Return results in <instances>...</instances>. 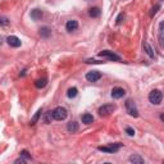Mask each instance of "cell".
<instances>
[{"mask_svg": "<svg viewBox=\"0 0 164 164\" xmlns=\"http://www.w3.org/2000/svg\"><path fill=\"white\" fill-rule=\"evenodd\" d=\"M40 115H41V109L40 110H38V112H37V114L35 115V117H33V119L31 120V124H32V126H33V124H35L36 123V120L38 119V117H40Z\"/></svg>", "mask_w": 164, "mask_h": 164, "instance_id": "603a6c76", "label": "cell"}, {"mask_svg": "<svg viewBox=\"0 0 164 164\" xmlns=\"http://www.w3.org/2000/svg\"><path fill=\"white\" fill-rule=\"evenodd\" d=\"M53 118L56 120H64L67 118V109L63 107H58L53 110Z\"/></svg>", "mask_w": 164, "mask_h": 164, "instance_id": "7a4b0ae2", "label": "cell"}, {"mask_svg": "<svg viewBox=\"0 0 164 164\" xmlns=\"http://www.w3.org/2000/svg\"><path fill=\"white\" fill-rule=\"evenodd\" d=\"M16 163H25V160L23 159H18V160H16Z\"/></svg>", "mask_w": 164, "mask_h": 164, "instance_id": "4316f807", "label": "cell"}, {"mask_svg": "<svg viewBox=\"0 0 164 164\" xmlns=\"http://www.w3.org/2000/svg\"><path fill=\"white\" fill-rule=\"evenodd\" d=\"M159 42L163 45V23H160V27H159Z\"/></svg>", "mask_w": 164, "mask_h": 164, "instance_id": "44dd1931", "label": "cell"}, {"mask_svg": "<svg viewBox=\"0 0 164 164\" xmlns=\"http://www.w3.org/2000/svg\"><path fill=\"white\" fill-rule=\"evenodd\" d=\"M89 14H90V17H93V18L99 17L100 16V9L99 8H91L89 11Z\"/></svg>", "mask_w": 164, "mask_h": 164, "instance_id": "5bb4252c", "label": "cell"}, {"mask_svg": "<svg viewBox=\"0 0 164 164\" xmlns=\"http://www.w3.org/2000/svg\"><path fill=\"white\" fill-rule=\"evenodd\" d=\"M120 146H122V144L117 142V144H110L109 146H100L99 150L100 151H105V153H117Z\"/></svg>", "mask_w": 164, "mask_h": 164, "instance_id": "5b68a950", "label": "cell"}, {"mask_svg": "<svg viewBox=\"0 0 164 164\" xmlns=\"http://www.w3.org/2000/svg\"><path fill=\"white\" fill-rule=\"evenodd\" d=\"M42 17V12L40 11V9H33V11L31 12V18L35 19V21H38Z\"/></svg>", "mask_w": 164, "mask_h": 164, "instance_id": "7c38bea8", "label": "cell"}, {"mask_svg": "<svg viewBox=\"0 0 164 164\" xmlns=\"http://www.w3.org/2000/svg\"><path fill=\"white\" fill-rule=\"evenodd\" d=\"M94 122V117L91 114L89 113H85L84 115H82V123H85V124H90V123H93Z\"/></svg>", "mask_w": 164, "mask_h": 164, "instance_id": "8fae6325", "label": "cell"}, {"mask_svg": "<svg viewBox=\"0 0 164 164\" xmlns=\"http://www.w3.org/2000/svg\"><path fill=\"white\" fill-rule=\"evenodd\" d=\"M162 99H163V95L160 93V90H153L150 94H149V101L154 105H159L162 103Z\"/></svg>", "mask_w": 164, "mask_h": 164, "instance_id": "6da1fadb", "label": "cell"}, {"mask_svg": "<svg viewBox=\"0 0 164 164\" xmlns=\"http://www.w3.org/2000/svg\"><path fill=\"white\" fill-rule=\"evenodd\" d=\"M144 47H145V50H146L147 54L150 55L151 58H154V51H153V49L150 47V45H149V44H144Z\"/></svg>", "mask_w": 164, "mask_h": 164, "instance_id": "d6986e66", "label": "cell"}, {"mask_svg": "<svg viewBox=\"0 0 164 164\" xmlns=\"http://www.w3.org/2000/svg\"><path fill=\"white\" fill-rule=\"evenodd\" d=\"M113 110H114V105L105 104V105H103V107L99 108V112L98 113H99L100 117H108L110 113H113Z\"/></svg>", "mask_w": 164, "mask_h": 164, "instance_id": "3957f363", "label": "cell"}, {"mask_svg": "<svg viewBox=\"0 0 164 164\" xmlns=\"http://www.w3.org/2000/svg\"><path fill=\"white\" fill-rule=\"evenodd\" d=\"M124 94H126V91H124L122 87H114L112 90V98L113 99H120L123 98Z\"/></svg>", "mask_w": 164, "mask_h": 164, "instance_id": "ba28073f", "label": "cell"}, {"mask_svg": "<svg viewBox=\"0 0 164 164\" xmlns=\"http://www.w3.org/2000/svg\"><path fill=\"white\" fill-rule=\"evenodd\" d=\"M0 41H2V38H0Z\"/></svg>", "mask_w": 164, "mask_h": 164, "instance_id": "83f0119b", "label": "cell"}, {"mask_svg": "<svg viewBox=\"0 0 164 164\" xmlns=\"http://www.w3.org/2000/svg\"><path fill=\"white\" fill-rule=\"evenodd\" d=\"M99 55L103 56V58H107V59H109V60H115V62H119L120 60V58L118 55H115L113 51H109V50L101 51V53H99Z\"/></svg>", "mask_w": 164, "mask_h": 164, "instance_id": "8992f818", "label": "cell"}, {"mask_svg": "<svg viewBox=\"0 0 164 164\" xmlns=\"http://www.w3.org/2000/svg\"><path fill=\"white\" fill-rule=\"evenodd\" d=\"M40 35L42 36V37H47L50 35V30L47 27H44V28H41L40 30Z\"/></svg>", "mask_w": 164, "mask_h": 164, "instance_id": "ac0fdd59", "label": "cell"}, {"mask_svg": "<svg viewBox=\"0 0 164 164\" xmlns=\"http://www.w3.org/2000/svg\"><path fill=\"white\" fill-rule=\"evenodd\" d=\"M51 119H54L53 118V112H47L46 114H45V119H44V122L45 123H50V120Z\"/></svg>", "mask_w": 164, "mask_h": 164, "instance_id": "ffe728a7", "label": "cell"}, {"mask_svg": "<svg viewBox=\"0 0 164 164\" xmlns=\"http://www.w3.org/2000/svg\"><path fill=\"white\" fill-rule=\"evenodd\" d=\"M158 9H159V5H155V8H153V12H151V16H154L156 12H158Z\"/></svg>", "mask_w": 164, "mask_h": 164, "instance_id": "484cf974", "label": "cell"}, {"mask_svg": "<svg viewBox=\"0 0 164 164\" xmlns=\"http://www.w3.org/2000/svg\"><path fill=\"white\" fill-rule=\"evenodd\" d=\"M122 18H124V14H123V13H120L119 16H118V18H117V23H118V25H119L120 22H122Z\"/></svg>", "mask_w": 164, "mask_h": 164, "instance_id": "d4e9b609", "label": "cell"}, {"mask_svg": "<svg viewBox=\"0 0 164 164\" xmlns=\"http://www.w3.org/2000/svg\"><path fill=\"white\" fill-rule=\"evenodd\" d=\"M67 129H68L69 132H72V133L77 132V131H78V123H76V122H69L68 126H67Z\"/></svg>", "mask_w": 164, "mask_h": 164, "instance_id": "4fadbf2b", "label": "cell"}, {"mask_svg": "<svg viewBox=\"0 0 164 164\" xmlns=\"http://www.w3.org/2000/svg\"><path fill=\"white\" fill-rule=\"evenodd\" d=\"M65 28H67V31H68V32L76 31L77 28H78V22H77L76 19H71V21H68V22H67Z\"/></svg>", "mask_w": 164, "mask_h": 164, "instance_id": "30bf717a", "label": "cell"}, {"mask_svg": "<svg viewBox=\"0 0 164 164\" xmlns=\"http://www.w3.org/2000/svg\"><path fill=\"white\" fill-rule=\"evenodd\" d=\"M126 132L128 133V136H133V135H135V131H133L132 128H129V127L126 128Z\"/></svg>", "mask_w": 164, "mask_h": 164, "instance_id": "cb8c5ba5", "label": "cell"}, {"mask_svg": "<svg viewBox=\"0 0 164 164\" xmlns=\"http://www.w3.org/2000/svg\"><path fill=\"white\" fill-rule=\"evenodd\" d=\"M77 94H78V90H77L76 87H72V89H69V90H68V93H67V95H68V98H69V99H73V98H76Z\"/></svg>", "mask_w": 164, "mask_h": 164, "instance_id": "2e32d148", "label": "cell"}, {"mask_svg": "<svg viewBox=\"0 0 164 164\" xmlns=\"http://www.w3.org/2000/svg\"><path fill=\"white\" fill-rule=\"evenodd\" d=\"M126 109H127V113L132 117H138V110L136 108V105L132 100H127L126 101Z\"/></svg>", "mask_w": 164, "mask_h": 164, "instance_id": "277c9868", "label": "cell"}, {"mask_svg": "<svg viewBox=\"0 0 164 164\" xmlns=\"http://www.w3.org/2000/svg\"><path fill=\"white\" fill-rule=\"evenodd\" d=\"M46 82H47V80H46V78H42V80H37L35 85H36V87L41 89V87H45V86H46Z\"/></svg>", "mask_w": 164, "mask_h": 164, "instance_id": "e0dca14e", "label": "cell"}, {"mask_svg": "<svg viewBox=\"0 0 164 164\" xmlns=\"http://www.w3.org/2000/svg\"><path fill=\"white\" fill-rule=\"evenodd\" d=\"M9 25V19L5 17H0V26H8Z\"/></svg>", "mask_w": 164, "mask_h": 164, "instance_id": "7402d4cb", "label": "cell"}, {"mask_svg": "<svg viewBox=\"0 0 164 164\" xmlns=\"http://www.w3.org/2000/svg\"><path fill=\"white\" fill-rule=\"evenodd\" d=\"M129 162L137 163V164H142L144 163V159L141 156H138V155H132V156H129Z\"/></svg>", "mask_w": 164, "mask_h": 164, "instance_id": "9a60e30c", "label": "cell"}, {"mask_svg": "<svg viewBox=\"0 0 164 164\" xmlns=\"http://www.w3.org/2000/svg\"><path fill=\"white\" fill-rule=\"evenodd\" d=\"M101 78V73L99 71H91L86 74V80L90 81V82H96Z\"/></svg>", "mask_w": 164, "mask_h": 164, "instance_id": "52a82bcc", "label": "cell"}, {"mask_svg": "<svg viewBox=\"0 0 164 164\" xmlns=\"http://www.w3.org/2000/svg\"><path fill=\"white\" fill-rule=\"evenodd\" d=\"M7 41H8L9 46H12V47H19L21 46V40H19L17 36H9L7 38Z\"/></svg>", "mask_w": 164, "mask_h": 164, "instance_id": "9c48e42d", "label": "cell"}]
</instances>
